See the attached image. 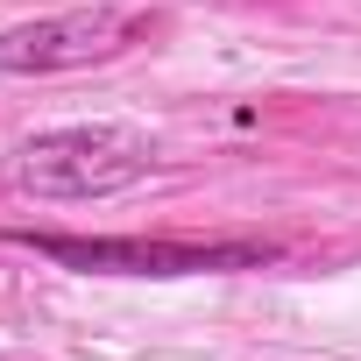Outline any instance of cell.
<instances>
[{
    "label": "cell",
    "mask_w": 361,
    "mask_h": 361,
    "mask_svg": "<svg viewBox=\"0 0 361 361\" xmlns=\"http://www.w3.org/2000/svg\"><path fill=\"white\" fill-rule=\"evenodd\" d=\"M156 170V142L142 128H114V121H85V128H43L15 149L8 163V185L22 199H50V206H71V199H114L128 185Z\"/></svg>",
    "instance_id": "obj_1"
},
{
    "label": "cell",
    "mask_w": 361,
    "mask_h": 361,
    "mask_svg": "<svg viewBox=\"0 0 361 361\" xmlns=\"http://www.w3.org/2000/svg\"><path fill=\"white\" fill-rule=\"evenodd\" d=\"M29 241L36 255L64 262V269H99V276H213V269H262L276 262L269 241H142V234H106V241H85V234H15Z\"/></svg>",
    "instance_id": "obj_2"
},
{
    "label": "cell",
    "mask_w": 361,
    "mask_h": 361,
    "mask_svg": "<svg viewBox=\"0 0 361 361\" xmlns=\"http://www.w3.org/2000/svg\"><path fill=\"white\" fill-rule=\"evenodd\" d=\"M135 36H149V15H128V8L43 15V22H22V29H0V78H43V71L106 64V57L135 50Z\"/></svg>",
    "instance_id": "obj_3"
}]
</instances>
